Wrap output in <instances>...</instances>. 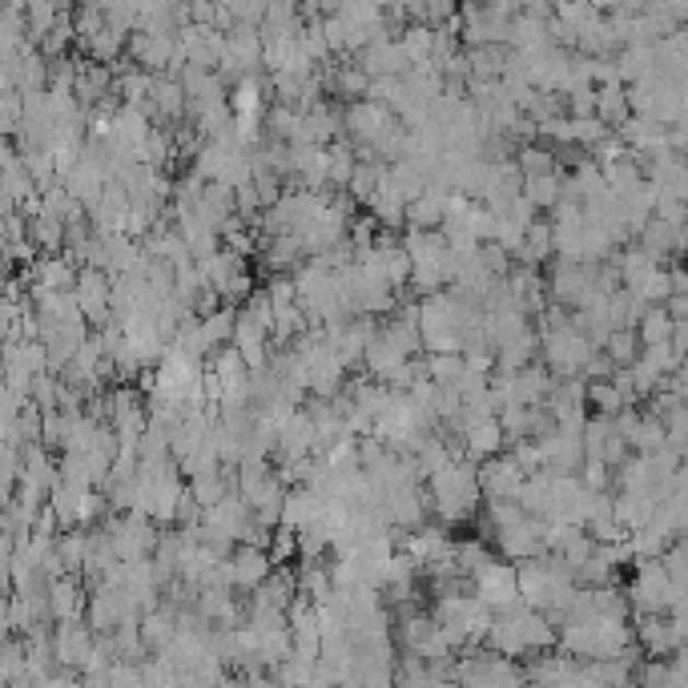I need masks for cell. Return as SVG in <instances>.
<instances>
[{
  "mask_svg": "<svg viewBox=\"0 0 688 688\" xmlns=\"http://www.w3.org/2000/svg\"><path fill=\"white\" fill-rule=\"evenodd\" d=\"M527 471L520 464H515V455H495V459H488V464L479 467V488H483V500L495 503V500H515L520 503V495H524L527 488Z\"/></svg>",
  "mask_w": 688,
  "mask_h": 688,
  "instance_id": "6da1fadb",
  "label": "cell"
},
{
  "mask_svg": "<svg viewBox=\"0 0 688 688\" xmlns=\"http://www.w3.org/2000/svg\"><path fill=\"white\" fill-rule=\"evenodd\" d=\"M476 600L488 604L491 613H512L520 604V572H512L508 563H491L476 576Z\"/></svg>",
  "mask_w": 688,
  "mask_h": 688,
  "instance_id": "7a4b0ae2",
  "label": "cell"
},
{
  "mask_svg": "<svg viewBox=\"0 0 688 688\" xmlns=\"http://www.w3.org/2000/svg\"><path fill=\"white\" fill-rule=\"evenodd\" d=\"M230 572H234V584H238V588L258 592L266 580L275 576L278 568H275V560H270V551L250 548V544H238V548L230 551Z\"/></svg>",
  "mask_w": 688,
  "mask_h": 688,
  "instance_id": "3957f363",
  "label": "cell"
},
{
  "mask_svg": "<svg viewBox=\"0 0 688 688\" xmlns=\"http://www.w3.org/2000/svg\"><path fill=\"white\" fill-rule=\"evenodd\" d=\"M447 201H451L447 189L431 186L423 198L407 206V225H411V230H423V234L443 230V222H447Z\"/></svg>",
  "mask_w": 688,
  "mask_h": 688,
  "instance_id": "277c9868",
  "label": "cell"
},
{
  "mask_svg": "<svg viewBox=\"0 0 688 688\" xmlns=\"http://www.w3.org/2000/svg\"><path fill=\"white\" fill-rule=\"evenodd\" d=\"M503 443H508V435H503L500 419H491V423L476 427V431H467L464 435V451L467 459L476 467H483L488 459H495V455H503Z\"/></svg>",
  "mask_w": 688,
  "mask_h": 688,
  "instance_id": "5b68a950",
  "label": "cell"
},
{
  "mask_svg": "<svg viewBox=\"0 0 688 688\" xmlns=\"http://www.w3.org/2000/svg\"><path fill=\"white\" fill-rule=\"evenodd\" d=\"M596 117H600L608 129H620L632 117V105H628V85H608L596 89Z\"/></svg>",
  "mask_w": 688,
  "mask_h": 688,
  "instance_id": "8992f818",
  "label": "cell"
},
{
  "mask_svg": "<svg viewBox=\"0 0 688 688\" xmlns=\"http://www.w3.org/2000/svg\"><path fill=\"white\" fill-rule=\"evenodd\" d=\"M403 53H407V61L419 69V65H427L431 57H435V28L431 25H407L399 37Z\"/></svg>",
  "mask_w": 688,
  "mask_h": 688,
  "instance_id": "52a82bcc",
  "label": "cell"
},
{
  "mask_svg": "<svg viewBox=\"0 0 688 688\" xmlns=\"http://www.w3.org/2000/svg\"><path fill=\"white\" fill-rule=\"evenodd\" d=\"M637 335H640V347H644V351H649V347H664V342H673L676 323L668 318L664 306H652V311L644 314V323L637 326Z\"/></svg>",
  "mask_w": 688,
  "mask_h": 688,
  "instance_id": "ba28073f",
  "label": "cell"
},
{
  "mask_svg": "<svg viewBox=\"0 0 688 688\" xmlns=\"http://www.w3.org/2000/svg\"><path fill=\"white\" fill-rule=\"evenodd\" d=\"M515 162H520V170H524V182L527 177H551L556 174V150L551 145H539V141H532V145H524V150H515Z\"/></svg>",
  "mask_w": 688,
  "mask_h": 688,
  "instance_id": "9c48e42d",
  "label": "cell"
},
{
  "mask_svg": "<svg viewBox=\"0 0 688 688\" xmlns=\"http://www.w3.org/2000/svg\"><path fill=\"white\" fill-rule=\"evenodd\" d=\"M49 608L57 620H77L81 613V588H77V580H53L49 584Z\"/></svg>",
  "mask_w": 688,
  "mask_h": 688,
  "instance_id": "30bf717a",
  "label": "cell"
},
{
  "mask_svg": "<svg viewBox=\"0 0 688 688\" xmlns=\"http://www.w3.org/2000/svg\"><path fill=\"white\" fill-rule=\"evenodd\" d=\"M524 198L536 206V210H556L563 201V177H527L524 182Z\"/></svg>",
  "mask_w": 688,
  "mask_h": 688,
  "instance_id": "8fae6325",
  "label": "cell"
},
{
  "mask_svg": "<svg viewBox=\"0 0 688 688\" xmlns=\"http://www.w3.org/2000/svg\"><path fill=\"white\" fill-rule=\"evenodd\" d=\"M640 335L637 330H613V338L604 342V354L613 359L616 366H632V363H640Z\"/></svg>",
  "mask_w": 688,
  "mask_h": 688,
  "instance_id": "7c38bea8",
  "label": "cell"
},
{
  "mask_svg": "<svg viewBox=\"0 0 688 688\" xmlns=\"http://www.w3.org/2000/svg\"><path fill=\"white\" fill-rule=\"evenodd\" d=\"M299 532H290V527H278L275 532V544H270V560H275V568H287V560H294L299 556Z\"/></svg>",
  "mask_w": 688,
  "mask_h": 688,
  "instance_id": "4fadbf2b",
  "label": "cell"
},
{
  "mask_svg": "<svg viewBox=\"0 0 688 688\" xmlns=\"http://www.w3.org/2000/svg\"><path fill=\"white\" fill-rule=\"evenodd\" d=\"M673 347L688 359V323H676V335H673Z\"/></svg>",
  "mask_w": 688,
  "mask_h": 688,
  "instance_id": "5bb4252c",
  "label": "cell"
},
{
  "mask_svg": "<svg viewBox=\"0 0 688 688\" xmlns=\"http://www.w3.org/2000/svg\"><path fill=\"white\" fill-rule=\"evenodd\" d=\"M45 688H81V685H77L73 676H65V680H61V676H53V680H49Z\"/></svg>",
  "mask_w": 688,
  "mask_h": 688,
  "instance_id": "9a60e30c",
  "label": "cell"
},
{
  "mask_svg": "<svg viewBox=\"0 0 688 688\" xmlns=\"http://www.w3.org/2000/svg\"><path fill=\"white\" fill-rule=\"evenodd\" d=\"M680 254H688V222L680 225Z\"/></svg>",
  "mask_w": 688,
  "mask_h": 688,
  "instance_id": "2e32d148",
  "label": "cell"
}]
</instances>
